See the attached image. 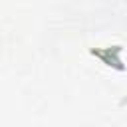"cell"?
I'll return each instance as SVG.
<instances>
[{
    "mask_svg": "<svg viewBox=\"0 0 127 127\" xmlns=\"http://www.w3.org/2000/svg\"><path fill=\"white\" fill-rule=\"evenodd\" d=\"M113 48H115V50H113L115 54H117V52H121V46H113ZM109 50H111V46H107V52H109ZM103 62H105L107 65H111V56H107V58H103Z\"/></svg>",
    "mask_w": 127,
    "mask_h": 127,
    "instance_id": "1",
    "label": "cell"
}]
</instances>
